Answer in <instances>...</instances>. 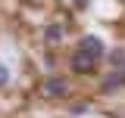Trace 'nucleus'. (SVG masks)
Masks as SVG:
<instances>
[{
    "label": "nucleus",
    "instance_id": "nucleus-1",
    "mask_svg": "<svg viewBox=\"0 0 125 118\" xmlns=\"http://www.w3.org/2000/svg\"><path fill=\"white\" fill-rule=\"evenodd\" d=\"M97 62H100V56H94L91 50H84V47H75V53H72V72H75V75L94 72Z\"/></svg>",
    "mask_w": 125,
    "mask_h": 118
},
{
    "label": "nucleus",
    "instance_id": "nucleus-2",
    "mask_svg": "<svg viewBox=\"0 0 125 118\" xmlns=\"http://www.w3.org/2000/svg\"><path fill=\"white\" fill-rule=\"evenodd\" d=\"M66 90H69L66 78H60V75H47V81H44V93L50 96V100H56V96H66Z\"/></svg>",
    "mask_w": 125,
    "mask_h": 118
},
{
    "label": "nucleus",
    "instance_id": "nucleus-3",
    "mask_svg": "<svg viewBox=\"0 0 125 118\" xmlns=\"http://www.w3.org/2000/svg\"><path fill=\"white\" fill-rule=\"evenodd\" d=\"M78 47H84V50H91L94 56H106V47H103V41H100V37H97V34H84V37H81V41H78Z\"/></svg>",
    "mask_w": 125,
    "mask_h": 118
},
{
    "label": "nucleus",
    "instance_id": "nucleus-4",
    "mask_svg": "<svg viewBox=\"0 0 125 118\" xmlns=\"http://www.w3.org/2000/svg\"><path fill=\"white\" fill-rule=\"evenodd\" d=\"M119 87H125V68H113V75H106L103 78V90H119Z\"/></svg>",
    "mask_w": 125,
    "mask_h": 118
},
{
    "label": "nucleus",
    "instance_id": "nucleus-5",
    "mask_svg": "<svg viewBox=\"0 0 125 118\" xmlns=\"http://www.w3.org/2000/svg\"><path fill=\"white\" fill-rule=\"evenodd\" d=\"M44 41H47V44H60V41H62V25H60V22H50V25L44 28Z\"/></svg>",
    "mask_w": 125,
    "mask_h": 118
},
{
    "label": "nucleus",
    "instance_id": "nucleus-6",
    "mask_svg": "<svg viewBox=\"0 0 125 118\" xmlns=\"http://www.w3.org/2000/svg\"><path fill=\"white\" fill-rule=\"evenodd\" d=\"M106 62L113 65V68H125V47H119V50H113L106 56Z\"/></svg>",
    "mask_w": 125,
    "mask_h": 118
},
{
    "label": "nucleus",
    "instance_id": "nucleus-7",
    "mask_svg": "<svg viewBox=\"0 0 125 118\" xmlns=\"http://www.w3.org/2000/svg\"><path fill=\"white\" fill-rule=\"evenodd\" d=\"M10 78H13V75H10V68L0 62V87H6V84H10Z\"/></svg>",
    "mask_w": 125,
    "mask_h": 118
},
{
    "label": "nucleus",
    "instance_id": "nucleus-8",
    "mask_svg": "<svg viewBox=\"0 0 125 118\" xmlns=\"http://www.w3.org/2000/svg\"><path fill=\"white\" fill-rule=\"evenodd\" d=\"M88 109H91V106H88V103H75V106H72V115H84Z\"/></svg>",
    "mask_w": 125,
    "mask_h": 118
},
{
    "label": "nucleus",
    "instance_id": "nucleus-9",
    "mask_svg": "<svg viewBox=\"0 0 125 118\" xmlns=\"http://www.w3.org/2000/svg\"><path fill=\"white\" fill-rule=\"evenodd\" d=\"M72 3H75V9H88L91 6V0H72Z\"/></svg>",
    "mask_w": 125,
    "mask_h": 118
}]
</instances>
